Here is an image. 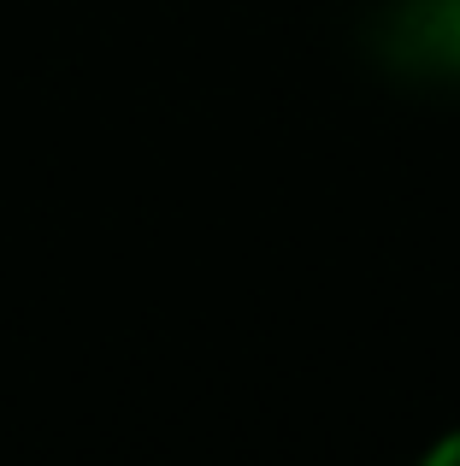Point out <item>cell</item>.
Instances as JSON below:
<instances>
[{
    "label": "cell",
    "instance_id": "6da1fadb",
    "mask_svg": "<svg viewBox=\"0 0 460 466\" xmlns=\"http://www.w3.org/2000/svg\"><path fill=\"white\" fill-rule=\"evenodd\" d=\"M425 461H431V466H460V431H449V437H443V443L431 449Z\"/></svg>",
    "mask_w": 460,
    "mask_h": 466
}]
</instances>
